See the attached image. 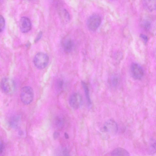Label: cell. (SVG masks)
Instances as JSON below:
<instances>
[{"instance_id":"cell-1","label":"cell","mask_w":156,"mask_h":156,"mask_svg":"<svg viewBox=\"0 0 156 156\" xmlns=\"http://www.w3.org/2000/svg\"><path fill=\"white\" fill-rule=\"evenodd\" d=\"M1 87L2 91L5 94H11L15 91L16 84L12 79L9 77H4L1 81Z\"/></svg>"},{"instance_id":"cell-2","label":"cell","mask_w":156,"mask_h":156,"mask_svg":"<svg viewBox=\"0 0 156 156\" xmlns=\"http://www.w3.org/2000/svg\"><path fill=\"white\" fill-rule=\"evenodd\" d=\"M49 60V57L44 52H39L34 56L33 63L37 68L39 69H42L47 66Z\"/></svg>"},{"instance_id":"cell-3","label":"cell","mask_w":156,"mask_h":156,"mask_svg":"<svg viewBox=\"0 0 156 156\" xmlns=\"http://www.w3.org/2000/svg\"><path fill=\"white\" fill-rule=\"evenodd\" d=\"M20 98L22 102L26 105L30 104L34 98V92L33 89L30 86H25L21 90Z\"/></svg>"},{"instance_id":"cell-4","label":"cell","mask_w":156,"mask_h":156,"mask_svg":"<svg viewBox=\"0 0 156 156\" xmlns=\"http://www.w3.org/2000/svg\"><path fill=\"white\" fill-rule=\"evenodd\" d=\"M101 22V16L96 14L91 15L87 21V25L90 30H96L100 26Z\"/></svg>"},{"instance_id":"cell-5","label":"cell","mask_w":156,"mask_h":156,"mask_svg":"<svg viewBox=\"0 0 156 156\" xmlns=\"http://www.w3.org/2000/svg\"><path fill=\"white\" fill-rule=\"evenodd\" d=\"M83 102L82 97L78 93L73 94L69 98V104L74 109H77L80 108L82 105Z\"/></svg>"},{"instance_id":"cell-6","label":"cell","mask_w":156,"mask_h":156,"mask_svg":"<svg viewBox=\"0 0 156 156\" xmlns=\"http://www.w3.org/2000/svg\"><path fill=\"white\" fill-rule=\"evenodd\" d=\"M103 129L104 131L110 134L114 135L116 133L118 130L117 123L113 119L107 121L104 124Z\"/></svg>"},{"instance_id":"cell-7","label":"cell","mask_w":156,"mask_h":156,"mask_svg":"<svg viewBox=\"0 0 156 156\" xmlns=\"http://www.w3.org/2000/svg\"><path fill=\"white\" fill-rule=\"evenodd\" d=\"M132 77L136 80H140L144 75V71L142 67L139 64L134 63L130 67Z\"/></svg>"},{"instance_id":"cell-8","label":"cell","mask_w":156,"mask_h":156,"mask_svg":"<svg viewBox=\"0 0 156 156\" xmlns=\"http://www.w3.org/2000/svg\"><path fill=\"white\" fill-rule=\"evenodd\" d=\"M20 27L22 32L26 33L29 32L31 28V23L30 19L25 16L21 17L20 20Z\"/></svg>"},{"instance_id":"cell-9","label":"cell","mask_w":156,"mask_h":156,"mask_svg":"<svg viewBox=\"0 0 156 156\" xmlns=\"http://www.w3.org/2000/svg\"><path fill=\"white\" fill-rule=\"evenodd\" d=\"M62 45L64 50L67 53L72 51L74 47L73 41L70 39L64 40L62 42Z\"/></svg>"},{"instance_id":"cell-10","label":"cell","mask_w":156,"mask_h":156,"mask_svg":"<svg viewBox=\"0 0 156 156\" xmlns=\"http://www.w3.org/2000/svg\"><path fill=\"white\" fill-rule=\"evenodd\" d=\"M111 155L112 156H130L129 152L121 147L115 148L111 152Z\"/></svg>"},{"instance_id":"cell-11","label":"cell","mask_w":156,"mask_h":156,"mask_svg":"<svg viewBox=\"0 0 156 156\" xmlns=\"http://www.w3.org/2000/svg\"><path fill=\"white\" fill-rule=\"evenodd\" d=\"M143 4L144 7L149 11L156 9V0H144Z\"/></svg>"},{"instance_id":"cell-12","label":"cell","mask_w":156,"mask_h":156,"mask_svg":"<svg viewBox=\"0 0 156 156\" xmlns=\"http://www.w3.org/2000/svg\"><path fill=\"white\" fill-rule=\"evenodd\" d=\"M81 83L85 93L87 104L89 106L91 105V102L88 86L87 84L83 81H82Z\"/></svg>"},{"instance_id":"cell-13","label":"cell","mask_w":156,"mask_h":156,"mask_svg":"<svg viewBox=\"0 0 156 156\" xmlns=\"http://www.w3.org/2000/svg\"><path fill=\"white\" fill-rule=\"evenodd\" d=\"M55 127L58 129H61L64 125V120L62 118L59 116L56 117L54 121Z\"/></svg>"},{"instance_id":"cell-14","label":"cell","mask_w":156,"mask_h":156,"mask_svg":"<svg viewBox=\"0 0 156 156\" xmlns=\"http://www.w3.org/2000/svg\"><path fill=\"white\" fill-rule=\"evenodd\" d=\"M148 151L151 154L156 153V140L153 139L151 140L149 146Z\"/></svg>"},{"instance_id":"cell-15","label":"cell","mask_w":156,"mask_h":156,"mask_svg":"<svg viewBox=\"0 0 156 156\" xmlns=\"http://www.w3.org/2000/svg\"><path fill=\"white\" fill-rule=\"evenodd\" d=\"M119 83V78L117 75L112 76L111 79V83L112 86L114 87H116Z\"/></svg>"},{"instance_id":"cell-16","label":"cell","mask_w":156,"mask_h":156,"mask_svg":"<svg viewBox=\"0 0 156 156\" xmlns=\"http://www.w3.org/2000/svg\"><path fill=\"white\" fill-rule=\"evenodd\" d=\"M60 13L61 17L64 21L67 22L69 20V14L66 9H63L61 11H60Z\"/></svg>"},{"instance_id":"cell-17","label":"cell","mask_w":156,"mask_h":156,"mask_svg":"<svg viewBox=\"0 0 156 156\" xmlns=\"http://www.w3.org/2000/svg\"><path fill=\"white\" fill-rule=\"evenodd\" d=\"M142 25L144 30L148 31L151 29L152 23L150 20H146L142 22Z\"/></svg>"},{"instance_id":"cell-18","label":"cell","mask_w":156,"mask_h":156,"mask_svg":"<svg viewBox=\"0 0 156 156\" xmlns=\"http://www.w3.org/2000/svg\"><path fill=\"white\" fill-rule=\"evenodd\" d=\"M5 26V21L4 17L0 15V32H2L4 30Z\"/></svg>"},{"instance_id":"cell-19","label":"cell","mask_w":156,"mask_h":156,"mask_svg":"<svg viewBox=\"0 0 156 156\" xmlns=\"http://www.w3.org/2000/svg\"><path fill=\"white\" fill-rule=\"evenodd\" d=\"M61 156H69V152L68 150L66 147L62 149L60 152Z\"/></svg>"},{"instance_id":"cell-20","label":"cell","mask_w":156,"mask_h":156,"mask_svg":"<svg viewBox=\"0 0 156 156\" xmlns=\"http://www.w3.org/2000/svg\"><path fill=\"white\" fill-rule=\"evenodd\" d=\"M57 87L58 89H61L63 87V82L62 80H59L56 84Z\"/></svg>"},{"instance_id":"cell-21","label":"cell","mask_w":156,"mask_h":156,"mask_svg":"<svg viewBox=\"0 0 156 156\" xmlns=\"http://www.w3.org/2000/svg\"><path fill=\"white\" fill-rule=\"evenodd\" d=\"M140 37L145 43H147L148 41L147 37L144 34H141L140 35Z\"/></svg>"},{"instance_id":"cell-22","label":"cell","mask_w":156,"mask_h":156,"mask_svg":"<svg viewBox=\"0 0 156 156\" xmlns=\"http://www.w3.org/2000/svg\"><path fill=\"white\" fill-rule=\"evenodd\" d=\"M59 135V133L58 132H55L53 133V136L54 139H57Z\"/></svg>"},{"instance_id":"cell-23","label":"cell","mask_w":156,"mask_h":156,"mask_svg":"<svg viewBox=\"0 0 156 156\" xmlns=\"http://www.w3.org/2000/svg\"><path fill=\"white\" fill-rule=\"evenodd\" d=\"M0 153L1 154L2 152L3 149H4V145L1 142L0 145Z\"/></svg>"},{"instance_id":"cell-24","label":"cell","mask_w":156,"mask_h":156,"mask_svg":"<svg viewBox=\"0 0 156 156\" xmlns=\"http://www.w3.org/2000/svg\"><path fill=\"white\" fill-rule=\"evenodd\" d=\"M42 32H40L39 33V34H38V35L37 36V37L36 39V41H38L41 37V35H42Z\"/></svg>"},{"instance_id":"cell-25","label":"cell","mask_w":156,"mask_h":156,"mask_svg":"<svg viewBox=\"0 0 156 156\" xmlns=\"http://www.w3.org/2000/svg\"><path fill=\"white\" fill-rule=\"evenodd\" d=\"M65 136L66 139H68L69 137L68 135L66 133H65Z\"/></svg>"},{"instance_id":"cell-26","label":"cell","mask_w":156,"mask_h":156,"mask_svg":"<svg viewBox=\"0 0 156 156\" xmlns=\"http://www.w3.org/2000/svg\"><path fill=\"white\" fill-rule=\"evenodd\" d=\"M154 57L156 58V48L154 51Z\"/></svg>"}]
</instances>
